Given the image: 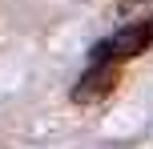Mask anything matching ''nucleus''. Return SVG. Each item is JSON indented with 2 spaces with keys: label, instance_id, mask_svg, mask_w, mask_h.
I'll return each mask as SVG.
<instances>
[{
  "label": "nucleus",
  "instance_id": "nucleus-1",
  "mask_svg": "<svg viewBox=\"0 0 153 149\" xmlns=\"http://www.w3.org/2000/svg\"><path fill=\"white\" fill-rule=\"evenodd\" d=\"M149 44H153V16H141V20H129L125 28H117L113 36H105L101 44H93V61L117 64L129 56H141Z\"/></svg>",
  "mask_w": 153,
  "mask_h": 149
},
{
  "label": "nucleus",
  "instance_id": "nucleus-2",
  "mask_svg": "<svg viewBox=\"0 0 153 149\" xmlns=\"http://www.w3.org/2000/svg\"><path fill=\"white\" fill-rule=\"evenodd\" d=\"M117 81H121L117 64L93 61V69H89V73H81V81L73 85V101H76V105H93V101H105V97H113Z\"/></svg>",
  "mask_w": 153,
  "mask_h": 149
}]
</instances>
